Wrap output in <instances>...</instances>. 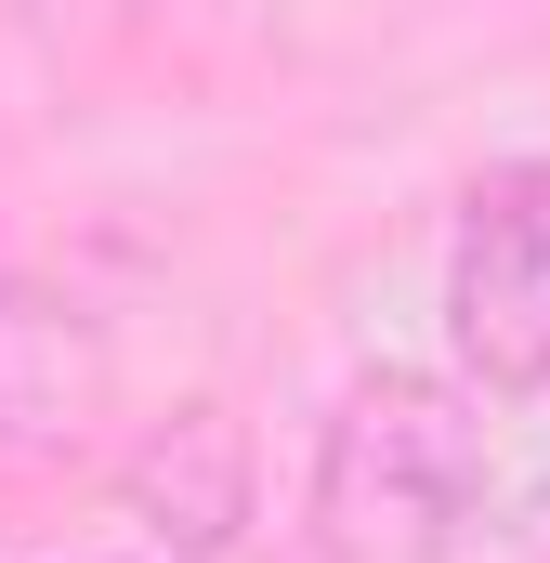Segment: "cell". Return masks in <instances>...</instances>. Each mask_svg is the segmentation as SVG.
Listing matches in <instances>:
<instances>
[{"label": "cell", "instance_id": "cell-1", "mask_svg": "<svg viewBox=\"0 0 550 563\" xmlns=\"http://www.w3.org/2000/svg\"><path fill=\"white\" fill-rule=\"evenodd\" d=\"M472 525V420L446 380L367 367L315 445V563H446Z\"/></svg>", "mask_w": 550, "mask_h": 563}, {"label": "cell", "instance_id": "cell-2", "mask_svg": "<svg viewBox=\"0 0 550 563\" xmlns=\"http://www.w3.org/2000/svg\"><path fill=\"white\" fill-rule=\"evenodd\" d=\"M446 341H459V380L550 394V170L472 184L446 250Z\"/></svg>", "mask_w": 550, "mask_h": 563}, {"label": "cell", "instance_id": "cell-3", "mask_svg": "<svg viewBox=\"0 0 550 563\" xmlns=\"http://www.w3.org/2000/svg\"><path fill=\"white\" fill-rule=\"evenodd\" d=\"M106 328L66 301V288L40 276H0V445L13 459H66V445H92L106 420Z\"/></svg>", "mask_w": 550, "mask_h": 563}, {"label": "cell", "instance_id": "cell-4", "mask_svg": "<svg viewBox=\"0 0 550 563\" xmlns=\"http://www.w3.org/2000/svg\"><path fill=\"white\" fill-rule=\"evenodd\" d=\"M119 498H132V525H144L170 563H223V551H237V525H250V432L223 420V407L157 420V432L132 445V472H119Z\"/></svg>", "mask_w": 550, "mask_h": 563}]
</instances>
